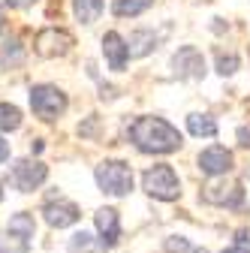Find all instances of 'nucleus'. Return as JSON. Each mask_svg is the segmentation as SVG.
Segmentation results:
<instances>
[{
    "mask_svg": "<svg viewBox=\"0 0 250 253\" xmlns=\"http://www.w3.org/2000/svg\"><path fill=\"white\" fill-rule=\"evenodd\" d=\"M235 70H238V57L232 51L229 54H223V51L217 54V73H220V76H232Z\"/></svg>",
    "mask_w": 250,
    "mask_h": 253,
    "instance_id": "21",
    "label": "nucleus"
},
{
    "mask_svg": "<svg viewBox=\"0 0 250 253\" xmlns=\"http://www.w3.org/2000/svg\"><path fill=\"white\" fill-rule=\"evenodd\" d=\"M223 253H250V229H238L232 247H226Z\"/></svg>",
    "mask_w": 250,
    "mask_h": 253,
    "instance_id": "22",
    "label": "nucleus"
},
{
    "mask_svg": "<svg viewBox=\"0 0 250 253\" xmlns=\"http://www.w3.org/2000/svg\"><path fill=\"white\" fill-rule=\"evenodd\" d=\"M154 45H157V37H154V30H136L130 37L127 48H130V57H145Z\"/></svg>",
    "mask_w": 250,
    "mask_h": 253,
    "instance_id": "15",
    "label": "nucleus"
},
{
    "mask_svg": "<svg viewBox=\"0 0 250 253\" xmlns=\"http://www.w3.org/2000/svg\"><path fill=\"white\" fill-rule=\"evenodd\" d=\"M21 126V112L9 103H0V133H9Z\"/></svg>",
    "mask_w": 250,
    "mask_h": 253,
    "instance_id": "20",
    "label": "nucleus"
},
{
    "mask_svg": "<svg viewBox=\"0 0 250 253\" xmlns=\"http://www.w3.org/2000/svg\"><path fill=\"white\" fill-rule=\"evenodd\" d=\"M202 199H205V202H214V205L235 208V205H241V199H244V187H241V184H211V187H205Z\"/></svg>",
    "mask_w": 250,
    "mask_h": 253,
    "instance_id": "11",
    "label": "nucleus"
},
{
    "mask_svg": "<svg viewBox=\"0 0 250 253\" xmlns=\"http://www.w3.org/2000/svg\"><path fill=\"white\" fill-rule=\"evenodd\" d=\"M67 253H106V247H103L100 238H93L90 232H76V235L70 238Z\"/></svg>",
    "mask_w": 250,
    "mask_h": 253,
    "instance_id": "14",
    "label": "nucleus"
},
{
    "mask_svg": "<svg viewBox=\"0 0 250 253\" xmlns=\"http://www.w3.org/2000/svg\"><path fill=\"white\" fill-rule=\"evenodd\" d=\"M238 142L244 148H250V126H241V130H238Z\"/></svg>",
    "mask_w": 250,
    "mask_h": 253,
    "instance_id": "24",
    "label": "nucleus"
},
{
    "mask_svg": "<svg viewBox=\"0 0 250 253\" xmlns=\"http://www.w3.org/2000/svg\"><path fill=\"white\" fill-rule=\"evenodd\" d=\"M142 187L145 193L154 196V199H163V202H175L181 196V181L175 175L172 166L160 163V166H151L145 175H142Z\"/></svg>",
    "mask_w": 250,
    "mask_h": 253,
    "instance_id": "2",
    "label": "nucleus"
},
{
    "mask_svg": "<svg viewBox=\"0 0 250 253\" xmlns=\"http://www.w3.org/2000/svg\"><path fill=\"white\" fill-rule=\"evenodd\" d=\"M30 109L42 121H57L67 112V93L54 84H37L30 90Z\"/></svg>",
    "mask_w": 250,
    "mask_h": 253,
    "instance_id": "4",
    "label": "nucleus"
},
{
    "mask_svg": "<svg viewBox=\"0 0 250 253\" xmlns=\"http://www.w3.org/2000/svg\"><path fill=\"white\" fill-rule=\"evenodd\" d=\"M6 157H9V145L0 139V163H6Z\"/></svg>",
    "mask_w": 250,
    "mask_h": 253,
    "instance_id": "25",
    "label": "nucleus"
},
{
    "mask_svg": "<svg viewBox=\"0 0 250 253\" xmlns=\"http://www.w3.org/2000/svg\"><path fill=\"white\" fill-rule=\"evenodd\" d=\"M103 54L109 60V67L115 73H121L124 67H127V57H130V48H127V40H124L121 34H115V30H109V34L103 37Z\"/></svg>",
    "mask_w": 250,
    "mask_h": 253,
    "instance_id": "10",
    "label": "nucleus"
},
{
    "mask_svg": "<svg viewBox=\"0 0 250 253\" xmlns=\"http://www.w3.org/2000/svg\"><path fill=\"white\" fill-rule=\"evenodd\" d=\"M97 232L103 247H115L121 241V217L115 208H100L97 211Z\"/></svg>",
    "mask_w": 250,
    "mask_h": 253,
    "instance_id": "12",
    "label": "nucleus"
},
{
    "mask_svg": "<svg viewBox=\"0 0 250 253\" xmlns=\"http://www.w3.org/2000/svg\"><path fill=\"white\" fill-rule=\"evenodd\" d=\"M232 166H235V157H232V151H226V148H220V145L205 148V151L199 154V169H202L205 175H211V178H217V175H226Z\"/></svg>",
    "mask_w": 250,
    "mask_h": 253,
    "instance_id": "9",
    "label": "nucleus"
},
{
    "mask_svg": "<svg viewBox=\"0 0 250 253\" xmlns=\"http://www.w3.org/2000/svg\"><path fill=\"white\" fill-rule=\"evenodd\" d=\"M0 199H3V184H0Z\"/></svg>",
    "mask_w": 250,
    "mask_h": 253,
    "instance_id": "27",
    "label": "nucleus"
},
{
    "mask_svg": "<svg viewBox=\"0 0 250 253\" xmlns=\"http://www.w3.org/2000/svg\"><path fill=\"white\" fill-rule=\"evenodd\" d=\"M37 54L40 57H64L70 48H73V37L67 30H57V27H45L37 34V42H34Z\"/></svg>",
    "mask_w": 250,
    "mask_h": 253,
    "instance_id": "5",
    "label": "nucleus"
},
{
    "mask_svg": "<svg viewBox=\"0 0 250 253\" xmlns=\"http://www.w3.org/2000/svg\"><path fill=\"white\" fill-rule=\"evenodd\" d=\"M130 139L145 154H172L184 145L181 133L163 118H139L130 126Z\"/></svg>",
    "mask_w": 250,
    "mask_h": 253,
    "instance_id": "1",
    "label": "nucleus"
},
{
    "mask_svg": "<svg viewBox=\"0 0 250 253\" xmlns=\"http://www.w3.org/2000/svg\"><path fill=\"white\" fill-rule=\"evenodd\" d=\"M37 232V223H34V214H27V211H18L9 217V223H6V235L21 241V244H30V238H34Z\"/></svg>",
    "mask_w": 250,
    "mask_h": 253,
    "instance_id": "13",
    "label": "nucleus"
},
{
    "mask_svg": "<svg viewBox=\"0 0 250 253\" xmlns=\"http://www.w3.org/2000/svg\"><path fill=\"white\" fill-rule=\"evenodd\" d=\"M73 12L82 24H93L103 12V0H73Z\"/></svg>",
    "mask_w": 250,
    "mask_h": 253,
    "instance_id": "16",
    "label": "nucleus"
},
{
    "mask_svg": "<svg viewBox=\"0 0 250 253\" xmlns=\"http://www.w3.org/2000/svg\"><path fill=\"white\" fill-rule=\"evenodd\" d=\"M6 3H9V6H18V9H24V6L34 3V0H6Z\"/></svg>",
    "mask_w": 250,
    "mask_h": 253,
    "instance_id": "26",
    "label": "nucleus"
},
{
    "mask_svg": "<svg viewBox=\"0 0 250 253\" xmlns=\"http://www.w3.org/2000/svg\"><path fill=\"white\" fill-rule=\"evenodd\" d=\"M172 67H175V76H178V79H202V76H205V57H202L199 48L184 45V48L175 51Z\"/></svg>",
    "mask_w": 250,
    "mask_h": 253,
    "instance_id": "7",
    "label": "nucleus"
},
{
    "mask_svg": "<svg viewBox=\"0 0 250 253\" xmlns=\"http://www.w3.org/2000/svg\"><path fill=\"white\" fill-rule=\"evenodd\" d=\"M187 126H190L193 136H217V121L211 115H190Z\"/></svg>",
    "mask_w": 250,
    "mask_h": 253,
    "instance_id": "19",
    "label": "nucleus"
},
{
    "mask_svg": "<svg viewBox=\"0 0 250 253\" xmlns=\"http://www.w3.org/2000/svg\"><path fill=\"white\" fill-rule=\"evenodd\" d=\"M97 184L106 196H127L133 190V169L124 160H106L97 166Z\"/></svg>",
    "mask_w": 250,
    "mask_h": 253,
    "instance_id": "3",
    "label": "nucleus"
},
{
    "mask_svg": "<svg viewBox=\"0 0 250 253\" xmlns=\"http://www.w3.org/2000/svg\"><path fill=\"white\" fill-rule=\"evenodd\" d=\"M27 247L30 244H21V241H15V238H0V253H27Z\"/></svg>",
    "mask_w": 250,
    "mask_h": 253,
    "instance_id": "23",
    "label": "nucleus"
},
{
    "mask_svg": "<svg viewBox=\"0 0 250 253\" xmlns=\"http://www.w3.org/2000/svg\"><path fill=\"white\" fill-rule=\"evenodd\" d=\"M42 214H45V223L48 226H54V229H67V226H73V223H79V208L73 205V202H67V199H54V196H48V202H45V208H42Z\"/></svg>",
    "mask_w": 250,
    "mask_h": 253,
    "instance_id": "8",
    "label": "nucleus"
},
{
    "mask_svg": "<svg viewBox=\"0 0 250 253\" xmlns=\"http://www.w3.org/2000/svg\"><path fill=\"white\" fill-rule=\"evenodd\" d=\"M154 0H115V15L118 18H133V15H142L145 9H151Z\"/></svg>",
    "mask_w": 250,
    "mask_h": 253,
    "instance_id": "17",
    "label": "nucleus"
},
{
    "mask_svg": "<svg viewBox=\"0 0 250 253\" xmlns=\"http://www.w3.org/2000/svg\"><path fill=\"white\" fill-rule=\"evenodd\" d=\"M21 60H24V45H21V40H9L3 48H0V63H3V67L15 70V67H21Z\"/></svg>",
    "mask_w": 250,
    "mask_h": 253,
    "instance_id": "18",
    "label": "nucleus"
},
{
    "mask_svg": "<svg viewBox=\"0 0 250 253\" xmlns=\"http://www.w3.org/2000/svg\"><path fill=\"white\" fill-rule=\"evenodd\" d=\"M45 178H48V169L40 160H18L12 166V184H15V190H21V193L37 190Z\"/></svg>",
    "mask_w": 250,
    "mask_h": 253,
    "instance_id": "6",
    "label": "nucleus"
}]
</instances>
